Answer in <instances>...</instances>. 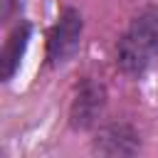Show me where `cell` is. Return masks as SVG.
Listing matches in <instances>:
<instances>
[{
  "mask_svg": "<svg viewBox=\"0 0 158 158\" xmlns=\"http://www.w3.org/2000/svg\"><path fill=\"white\" fill-rule=\"evenodd\" d=\"M17 7H20V0H0V20L7 22Z\"/></svg>",
  "mask_w": 158,
  "mask_h": 158,
  "instance_id": "6",
  "label": "cell"
},
{
  "mask_svg": "<svg viewBox=\"0 0 158 158\" xmlns=\"http://www.w3.org/2000/svg\"><path fill=\"white\" fill-rule=\"evenodd\" d=\"M101 109H104V89L94 81H84L72 101V126L89 128L99 118Z\"/></svg>",
  "mask_w": 158,
  "mask_h": 158,
  "instance_id": "3",
  "label": "cell"
},
{
  "mask_svg": "<svg viewBox=\"0 0 158 158\" xmlns=\"http://www.w3.org/2000/svg\"><path fill=\"white\" fill-rule=\"evenodd\" d=\"M79 40H81V15L74 7H67L57 25L49 32L47 40V59L52 67H59L64 62H69L74 57V52L79 49Z\"/></svg>",
  "mask_w": 158,
  "mask_h": 158,
  "instance_id": "2",
  "label": "cell"
},
{
  "mask_svg": "<svg viewBox=\"0 0 158 158\" xmlns=\"http://www.w3.org/2000/svg\"><path fill=\"white\" fill-rule=\"evenodd\" d=\"M158 57V7L138 12L116 47V64L123 74H143Z\"/></svg>",
  "mask_w": 158,
  "mask_h": 158,
  "instance_id": "1",
  "label": "cell"
},
{
  "mask_svg": "<svg viewBox=\"0 0 158 158\" xmlns=\"http://www.w3.org/2000/svg\"><path fill=\"white\" fill-rule=\"evenodd\" d=\"M94 146H96L99 153L128 156V153H136V151H138V138H136V133H133L128 126L114 123V126H106L104 131H99Z\"/></svg>",
  "mask_w": 158,
  "mask_h": 158,
  "instance_id": "5",
  "label": "cell"
},
{
  "mask_svg": "<svg viewBox=\"0 0 158 158\" xmlns=\"http://www.w3.org/2000/svg\"><path fill=\"white\" fill-rule=\"evenodd\" d=\"M30 35H32V27L30 22H20L5 40L2 44V52H0V77L2 81H10L25 57V49H27V42H30Z\"/></svg>",
  "mask_w": 158,
  "mask_h": 158,
  "instance_id": "4",
  "label": "cell"
}]
</instances>
